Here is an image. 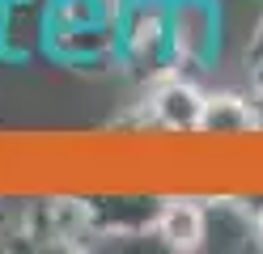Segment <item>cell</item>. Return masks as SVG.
<instances>
[{"label": "cell", "mask_w": 263, "mask_h": 254, "mask_svg": "<svg viewBox=\"0 0 263 254\" xmlns=\"http://www.w3.org/2000/svg\"><path fill=\"white\" fill-rule=\"evenodd\" d=\"M119 72L136 85L178 72L170 0H119Z\"/></svg>", "instance_id": "cell-2"}, {"label": "cell", "mask_w": 263, "mask_h": 254, "mask_svg": "<svg viewBox=\"0 0 263 254\" xmlns=\"http://www.w3.org/2000/svg\"><path fill=\"white\" fill-rule=\"evenodd\" d=\"M246 76H251V93H255V106H259V119H263V64L246 68Z\"/></svg>", "instance_id": "cell-10"}, {"label": "cell", "mask_w": 263, "mask_h": 254, "mask_svg": "<svg viewBox=\"0 0 263 254\" xmlns=\"http://www.w3.org/2000/svg\"><path fill=\"white\" fill-rule=\"evenodd\" d=\"M242 60H246V68L263 64V17L251 26V34H246V51H242Z\"/></svg>", "instance_id": "cell-9"}, {"label": "cell", "mask_w": 263, "mask_h": 254, "mask_svg": "<svg viewBox=\"0 0 263 254\" xmlns=\"http://www.w3.org/2000/svg\"><path fill=\"white\" fill-rule=\"evenodd\" d=\"M157 246L166 250H204L208 246V208L204 199H191V195H166V208L157 216Z\"/></svg>", "instance_id": "cell-8"}, {"label": "cell", "mask_w": 263, "mask_h": 254, "mask_svg": "<svg viewBox=\"0 0 263 254\" xmlns=\"http://www.w3.org/2000/svg\"><path fill=\"white\" fill-rule=\"evenodd\" d=\"M259 131H263V119L255 106V93L208 89L200 135H208V140H234V135H259Z\"/></svg>", "instance_id": "cell-7"}, {"label": "cell", "mask_w": 263, "mask_h": 254, "mask_svg": "<svg viewBox=\"0 0 263 254\" xmlns=\"http://www.w3.org/2000/svg\"><path fill=\"white\" fill-rule=\"evenodd\" d=\"M43 60L72 72H119V0H47Z\"/></svg>", "instance_id": "cell-1"}, {"label": "cell", "mask_w": 263, "mask_h": 254, "mask_svg": "<svg viewBox=\"0 0 263 254\" xmlns=\"http://www.w3.org/2000/svg\"><path fill=\"white\" fill-rule=\"evenodd\" d=\"M47 0H0V60L30 64L43 60Z\"/></svg>", "instance_id": "cell-6"}, {"label": "cell", "mask_w": 263, "mask_h": 254, "mask_svg": "<svg viewBox=\"0 0 263 254\" xmlns=\"http://www.w3.org/2000/svg\"><path fill=\"white\" fill-rule=\"evenodd\" d=\"M255 250H263V203L255 208Z\"/></svg>", "instance_id": "cell-11"}, {"label": "cell", "mask_w": 263, "mask_h": 254, "mask_svg": "<svg viewBox=\"0 0 263 254\" xmlns=\"http://www.w3.org/2000/svg\"><path fill=\"white\" fill-rule=\"evenodd\" d=\"M81 199V216L93 242L102 237H153L157 216L166 208V195H149V191H106V195H77Z\"/></svg>", "instance_id": "cell-5"}, {"label": "cell", "mask_w": 263, "mask_h": 254, "mask_svg": "<svg viewBox=\"0 0 263 254\" xmlns=\"http://www.w3.org/2000/svg\"><path fill=\"white\" fill-rule=\"evenodd\" d=\"M170 38L178 72L208 76L225 55V5L221 0H170Z\"/></svg>", "instance_id": "cell-3"}, {"label": "cell", "mask_w": 263, "mask_h": 254, "mask_svg": "<svg viewBox=\"0 0 263 254\" xmlns=\"http://www.w3.org/2000/svg\"><path fill=\"white\" fill-rule=\"evenodd\" d=\"M140 106H136V123L153 127V131H170V135H200V119H204V97L208 89L200 76L187 72H166L149 85H140Z\"/></svg>", "instance_id": "cell-4"}]
</instances>
